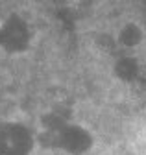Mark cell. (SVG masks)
Returning a JSON list of instances; mask_svg holds the SVG:
<instances>
[{"mask_svg":"<svg viewBox=\"0 0 146 155\" xmlns=\"http://www.w3.org/2000/svg\"><path fill=\"white\" fill-rule=\"evenodd\" d=\"M35 129L39 148L59 155H89L96 146L95 131L61 109L43 113Z\"/></svg>","mask_w":146,"mask_h":155,"instance_id":"obj_1","label":"cell"},{"mask_svg":"<svg viewBox=\"0 0 146 155\" xmlns=\"http://www.w3.org/2000/svg\"><path fill=\"white\" fill-rule=\"evenodd\" d=\"M37 150L35 126L17 116L0 118V155H35Z\"/></svg>","mask_w":146,"mask_h":155,"instance_id":"obj_2","label":"cell"}]
</instances>
